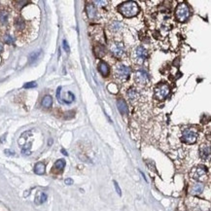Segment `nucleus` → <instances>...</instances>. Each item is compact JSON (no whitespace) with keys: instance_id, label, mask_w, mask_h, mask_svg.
<instances>
[{"instance_id":"1","label":"nucleus","mask_w":211,"mask_h":211,"mask_svg":"<svg viewBox=\"0 0 211 211\" xmlns=\"http://www.w3.org/2000/svg\"><path fill=\"white\" fill-rule=\"evenodd\" d=\"M119 11L126 18H132L139 13V6L134 1H126L120 5Z\"/></svg>"},{"instance_id":"24","label":"nucleus","mask_w":211,"mask_h":211,"mask_svg":"<svg viewBox=\"0 0 211 211\" xmlns=\"http://www.w3.org/2000/svg\"><path fill=\"white\" fill-rule=\"evenodd\" d=\"M4 42L6 44H13L15 42V39L11 35H5L4 36Z\"/></svg>"},{"instance_id":"3","label":"nucleus","mask_w":211,"mask_h":211,"mask_svg":"<svg viewBox=\"0 0 211 211\" xmlns=\"http://www.w3.org/2000/svg\"><path fill=\"white\" fill-rule=\"evenodd\" d=\"M197 135H199V132L197 129H187L183 130L181 141L186 144H194L197 141Z\"/></svg>"},{"instance_id":"5","label":"nucleus","mask_w":211,"mask_h":211,"mask_svg":"<svg viewBox=\"0 0 211 211\" xmlns=\"http://www.w3.org/2000/svg\"><path fill=\"white\" fill-rule=\"evenodd\" d=\"M129 74H130L129 67H126V66L123 65V64H120L117 66L116 76H117V78L121 80V81H126V80H128V78L129 77Z\"/></svg>"},{"instance_id":"28","label":"nucleus","mask_w":211,"mask_h":211,"mask_svg":"<svg viewBox=\"0 0 211 211\" xmlns=\"http://www.w3.org/2000/svg\"><path fill=\"white\" fill-rule=\"evenodd\" d=\"M93 3H95V4H96V5H98V6H105L108 2H107V1H100V0H98V1H95Z\"/></svg>"},{"instance_id":"9","label":"nucleus","mask_w":211,"mask_h":211,"mask_svg":"<svg viewBox=\"0 0 211 211\" xmlns=\"http://www.w3.org/2000/svg\"><path fill=\"white\" fill-rule=\"evenodd\" d=\"M199 157L202 160H206L210 158V147L209 145H205L203 144L199 147Z\"/></svg>"},{"instance_id":"31","label":"nucleus","mask_w":211,"mask_h":211,"mask_svg":"<svg viewBox=\"0 0 211 211\" xmlns=\"http://www.w3.org/2000/svg\"><path fill=\"white\" fill-rule=\"evenodd\" d=\"M3 50H4V48H3V44H2L1 42H0V53L3 52Z\"/></svg>"},{"instance_id":"19","label":"nucleus","mask_w":211,"mask_h":211,"mask_svg":"<svg viewBox=\"0 0 211 211\" xmlns=\"http://www.w3.org/2000/svg\"><path fill=\"white\" fill-rule=\"evenodd\" d=\"M64 166H65V160H63V159L58 160L55 163V165H53V167H55L56 170H59V171H61V170H63Z\"/></svg>"},{"instance_id":"4","label":"nucleus","mask_w":211,"mask_h":211,"mask_svg":"<svg viewBox=\"0 0 211 211\" xmlns=\"http://www.w3.org/2000/svg\"><path fill=\"white\" fill-rule=\"evenodd\" d=\"M170 92L169 86L165 83L159 84L155 88V98L159 100H163Z\"/></svg>"},{"instance_id":"32","label":"nucleus","mask_w":211,"mask_h":211,"mask_svg":"<svg viewBox=\"0 0 211 211\" xmlns=\"http://www.w3.org/2000/svg\"><path fill=\"white\" fill-rule=\"evenodd\" d=\"M61 153L63 154V155L64 156H68V154H67V152H66V151L64 150V149H61Z\"/></svg>"},{"instance_id":"13","label":"nucleus","mask_w":211,"mask_h":211,"mask_svg":"<svg viewBox=\"0 0 211 211\" xmlns=\"http://www.w3.org/2000/svg\"><path fill=\"white\" fill-rule=\"evenodd\" d=\"M98 70H99V72L101 73V74L103 76H108L109 75V73H110V68H109V66L108 64H107L106 62L104 61H101L99 63V65H98Z\"/></svg>"},{"instance_id":"21","label":"nucleus","mask_w":211,"mask_h":211,"mask_svg":"<svg viewBox=\"0 0 211 211\" xmlns=\"http://www.w3.org/2000/svg\"><path fill=\"white\" fill-rule=\"evenodd\" d=\"M30 148H31V143H27V144H25V146L22 147V155H25V156H28L31 154V151H30Z\"/></svg>"},{"instance_id":"16","label":"nucleus","mask_w":211,"mask_h":211,"mask_svg":"<svg viewBox=\"0 0 211 211\" xmlns=\"http://www.w3.org/2000/svg\"><path fill=\"white\" fill-rule=\"evenodd\" d=\"M47 199H48V196H47L46 193L39 192L35 197V203L36 204H42V203H44L46 202Z\"/></svg>"},{"instance_id":"17","label":"nucleus","mask_w":211,"mask_h":211,"mask_svg":"<svg viewBox=\"0 0 211 211\" xmlns=\"http://www.w3.org/2000/svg\"><path fill=\"white\" fill-rule=\"evenodd\" d=\"M53 104V98L51 95H45L42 99V106L45 108H50Z\"/></svg>"},{"instance_id":"8","label":"nucleus","mask_w":211,"mask_h":211,"mask_svg":"<svg viewBox=\"0 0 211 211\" xmlns=\"http://www.w3.org/2000/svg\"><path fill=\"white\" fill-rule=\"evenodd\" d=\"M149 75L144 70H138L135 74V82L139 85H146L149 82Z\"/></svg>"},{"instance_id":"11","label":"nucleus","mask_w":211,"mask_h":211,"mask_svg":"<svg viewBox=\"0 0 211 211\" xmlns=\"http://www.w3.org/2000/svg\"><path fill=\"white\" fill-rule=\"evenodd\" d=\"M86 10H87V14H88L89 18L90 19H95L96 18V15H98V10L95 7V5L92 4H88L86 7Z\"/></svg>"},{"instance_id":"2","label":"nucleus","mask_w":211,"mask_h":211,"mask_svg":"<svg viewBox=\"0 0 211 211\" xmlns=\"http://www.w3.org/2000/svg\"><path fill=\"white\" fill-rule=\"evenodd\" d=\"M191 16V11L189 6L186 3H180L175 9V18L178 22H186L187 20L190 18Z\"/></svg>"},{"instance_id":"20","label":"nucleus","mask_w":211,"mask_h":211,"mask_svg":"<svg viewBox=\"0 0 211 211\" xmlns=\"http://www.w3.org/2000/svg\"><path fill=\"white\" fill-rule=\"evenodd\" d=\"M8 18H9L8 12H6V11H0V22L3 23V25L7 23Z\"/></svg>"},{"instance_id":"26","label":"nucleus","mask_w":211,"mask_h":211,"mask_svg":"<svg viewBox=\"0 0 211 211\" xmlns=\"http://www.w3.org/2000/svg\"><path fill=\"white\" fill-rule=\"evenodd\" d=\"M113 183H114V186H115L117 194H118L119 196H122V191H121V189H120V186H119L118 182H117V181H113Z\"/></svg>"},{"instance_id":"10","label":"nucleus","mask_w":211,"mask_h":211,"mask_svg":"<svg viewBox=\"0 0 211 211\" xmlns=\"http://www.w3.org/2000/svg\"><path fill=\"white\" fill-rule=\"evenodd\" d=\"M117 108H118L119 112L121 114H123V115H126V114L129 113L128 104H126V102L124 99H122V98L118 99V101H117Z\"/></svg>"},{"instance_id":"30","label":"nucleus","mask_w":211,"mask_h":211,"mask_svg":"<svg viewBox=\"0 0 211 211\" xmlns=\"http://www.w3.org/2000/svg\"><path fill=\"white\" fill-rule=\"evenodd\" d=\"M4 153H5L7 156H14V155H15V153L13 152V151H11V150H8V149H6V150L4 151Z\"/></svg>"},{"instance_id":"12","label":"nucleus","mask_w":211,"mask_h":211,"mask_svg":"<svg viewBox=\"0 0 211 211\" xmlns=\"http://www.w3.org/2000/svg\"><path fill=\"white\" fill-rule=\"evenodd\" d=\"M203 189H204V186L202 185V183H196L195 185H193V187L191 188L190 190V193L192 194V195H199V194H202L203 192Z\"/></svg>"},{"instance_id":"27","label":"nucleus","mask_w":211,"mask_h":211,"mask_svg":"<svg viewBox=\"0 0 211 211\" xmlns=\"http://www.w3.org/2000/svg\"><path fill=\"white\" fill-rule=\"evenodd\" d=\"M62 47H63V49H64V51L66 53H69L70 52V48H69V45H68V43L66 40H63L62 41Z\"/></svg>"},{"instance_id":"25","label":"nucleus","mask_w":211,"mask_h":211,"mask_svg":"<svg viewBox=\"0 0 211 211\" xmlns=\"http://www.w3.org/2000/svg\"><path fill=\"white\" fill-rule=\"evenodd\" d=\"M35 87H37V84L35 82H29L23 85V88L25 89H31V88H35Z\"/></svg>"},{"instance_id":"7","label":"nucleus","mask_w":211,"mask_h":211,"mask_svg":"<svg viewBox=\"0 0 211 211\" xmlns=\"http://www.w3.org/2000/svg\"><path fill=\"white\" fill-rule=\"evenodd\" d=\"M111 52L116 58H121L125 53V47L122 43L114 42L111 45Z\"/></svg>"},{"instance_id":"6","label":"nucleus","mask_w":211,"mask_h":211,"mask_svg":"<svg viewBox=\"0 0 211 211\" xmlns=\"http://www.w3.org/2000/svg\"><path fill=\"white\" fill-rule=\"evenodd\" d=\"M206 173H207L206 166H204V165H197L196 167H194V168L191 170L190 176L192 177L193 179L199 180V179L202 178V177L205 176Z\"/></svg>"},{"instance_id":"23","label":"nucleus","mask_w":211,"mask_h":211,"mask_svg":"<svg viewBox=\"0 0 211 211\" xmlns=\"http://www.w3.org/2000/svg\"><path fill=\"white\" fill-rule=\"evenodd\" d=\"M15 25H16L17 28L22 29V28H25V22H23L22 19H18V20H16Z\"/></svg>"},{"instance_id":"22","label":"nucleus","mask_w":211,"mask_h":211,"mask_svg":"<svg viewBox=\"0 0 211 211\" xmlns=\"http://www.w3.org/2000/svg\"><path fill=\"white\" fill-rule=\"evenodd\" d=\"M40 53H41V52L38 51V52H33L32 53H30V56H29V61L30 62H33L34 60H36L38 59V56H40Z\"/></svg>"},{"instance_id":"15","label":"nucleus","mask_w":211,"mask_h":211,"mask_svg":"<svg viewBox=\"0 0 211 211\" xmlns=\"http://www.w3.org/2000/svg\"><path fill=\"white\" fill-rule=\"evenodd\" d=\"M45 170H46V165L44 163H41L39 162L35 165L34 166V172L38 175H43L45 173Z\"/></svg>"},{"instance_id":"14","label":"nucleus","mask_w":211,"mask_h":211,"mask_svg":"<svg viewBox=\"0 0 211 211\" xmlns=\"http://www.w3.org/2000/svg\"><path fill=\"white\" fill-rule=\"evenodd\" d=\"M135 53H136V56L138 59H146L147 56H148V53L143 47H137L136 50H135Z\"/></svg>"},{"instance_id":"29","label":"nucleus","mask_w":211,"mask_h":211,"mask_svg":"<svg viewBox=\"0 0 211 211\" xmlns=\"http://www.w3.org/2000/svg\"><path fill=\"white\" fill-rule=\"evenodd\" d=\"M64 183L66 184V185L70 186V185H72V184H73V180H72L71 178H66V179L64 180Z\"/></svg>"},{"instance_id":"18","label":"nucleus","mask_w":211,"mask_h":211,"mask_svg":"<svg viewBox=\"0 0 211 211\" xmlns=\"http://www.w3.org/2000/svg\"><path fill=\"white\" fill-rule=\"evenodd\" d=\"M128 95H129V98H130V100H132V101H133V100H136L137 98H139L138 92H137V90H136L135 89H133V88L129 89V90H128Z\"/></svg>"}]
</instances>
